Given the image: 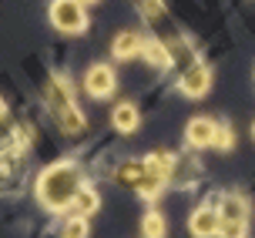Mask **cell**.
Returning a JSON list of instances; mask_svg holds the SVG:
<instances>
[{
    "mask_svg": "<svg viewBox=\"0 0 255 238\" xmlns=\"http://www.w3.org/2000/svg\"><path fill=\"white\" fill-rule=\"evenodd\" d=\"M51 24L61 34H84L88 27L84 0H51Z\"/></svg>",
    "mask_w": 255,
    "mask_h": 238,
    "instance_id": "2",
    "label": "cell"
},
{
    "mask_svg": "<svg viewBox=\"0 0 255 238\" xmlns=\"http://www.w3.org/2000/svg\"><path fill=\"white\" fill-rule=\"evenodd\" d=\"M168 185V178L165 175H158V171H151V168H148V164H144V178H141V195H144V198H158V191L165 188Z\"/></svg>",
    "mask_w": 255,
    "mask_h": 238,
    "instance_id": "14",
    "label": "cell"
},
{
    "mask_svg": "<svg viewBox=\"0 0 255 238\" xmlns=\"http://www.w3.org/2000/svg\"><path fill=\"white\" fill-rule=\"evenodd\" d=\"M141 13H144L151 24H158V20L165 17V0H141Z\"/></svg>",
    "mask_w": 255,
    "mask_h": 238,
    "instance_id": "18",
    "label": "cell"
},
{
    "mask_svg": "<svg viewBox=\"0 0 255 238\" xmlns=\"http://www.w3.org/2000/svg\"><path fill=\"white\" fill-rule=\"evenodd\" d=\"M218 228H222V215H218V208L205 205V208H198V212H191L188 232L195 238H212V235H218Z\"/></svg>",
    "mask_w": 255,
    "mask_h": 238,
    "instance_id": "5",
    "label": "cell"
},
{
    "mask_svg": "<svg viewBox=\"0 0 255 238\" xmlns=\"http://www.w3.org/2000/svg\"><path fill=\"white\" fill-rule=\"evenodd\" d=\"M141 54H144V61L151 64V67H168L171 64V50L161 40H144L141 44Z\"/></svg>",
    "mask_w": 255,
    "mask_h": 238,
    "instance_id": "10",
    "label": "cell"
},
{
    "mask_svg": "<svg viewBox=\"0 0 255 238\" xmlns=\"http://www.w3.org/2000/svg\"><path fill=\"white\" fill-rule=\"evenodd\" d=\"M84 91L91 98H108L115 94V71L108 64H94L88 74H84Z\"/></svg>",
    "mask_w": 255,
    "mask_h": 238,
    "instance_id": "4",
    "label": "cell"
},
{
    "mask_svg": "<svg viewBox=\"0 0 255 238\" xmlns=\"http://www.w3.org/2000/svg\"><path fill=\"white\" fill-rule=\"evenodd\" d=\"M118 185L125 188H141V178H144V161H125L118 168Z\"/></svg>",
    "mask_w": 255,
    "mask_h": 238,
    "instance_id": "12",
    "label": "cell"
},
{
    "mask_svg": "<svg viewBox=\"0 0 255 238\" xmlns=\"http://www.w3.org/2000/svg\"><path fill=\"white\" fill-rule=\"evenodd\" d=\"M47 104H51L54 118H61L64 111H71V108H74V101H71V88H67V81H64V77H51V84H47Z\"/></svg>",
    "mask_w": 255,
    "mask_h": 238,
    "instance_id": "6",
    "label": "cell"
},
{
    "mask_svg": "<svg viewBox=\"0 0 255 238\" xmlns=\"http://www.w3.org/2000/svg\"><path fill=\"white\" fill-rule=\"evenodd\" d=\"M84 3H94V0H84Z\"/></svg>",
    "mask_w": 255,
    "mask_h": 238,
    "instance_id": "23",
    "label": "cell"
},
{
    "mask_svg": "<svg viewBox=\"0 0 255 238\" xmlns=\"http://www.w3.org/2000/svg\"><path fill=\"white\" fill-rule=\"evenodd\" d=\"M57 121H61V127L67 131V134H77V131L84 127V114L77 111V108H71V111H64Z\"/></svg>",
    "mask_w": 255,
    "mask_h": 238,
    "instance_id": "17",
    "label": "cell"
},
{
    "mask_svg": "<svg viewBox=\"0 0 255 238\" xmlns=\"http://www.w3.org/2000/svg\"><path fill=\"white\" fill-rule=\"evenodd\" d=\"M144 164H148L151 171H158V175H165L168 181L175 178V158L165 154V151H158V154H151V158H144Z\"/></svg>",
    "mask_w": 255,
    "mask_h": 238,
    "instance_id": "15",
    "label": "cell"
},
{
    "mask_svg": "<svg viewBox=\"0 0 255 238\" xmlns=\"http://www.w3.org/2000/svg\"><path fill=\"white\" fill-rule=\"evenodd\" d=\"M212 144H215V148H222V151H229L232 144H235V134H232L229 127H215V138H212Z\"/></svg>",
    "mask_w": 255,
    "mask_h": 238,
    "instance_id": "21",
    "label": "cell"
},
{
    "mask_svg": "<svg viewBox=\"0 0 255 238\" xmlns=\"http://www.w3.org/2000/svg\"><path fill=\"white\" fill-rule=\"evenodd\" d=\"M71 205L77 208V215H84V218H88V215L98 212L101 198H98V191H94V188H77V195H74V201H71Z\"/></svg>",
    "mask_w": 255,
    "mask_h": 238,
    "instance_id": "13",
    "label": "cell"
},
{
    "mask_svg": "<svg viewBox=\"0 0 255 238\" xmlns=\"http://www.w3.org/2000/svg\"><path fill=\"white\" fill-rule=\"evenodd\" d=\"M111 124L118 127V131H125V134H131L134 127L141 124V114L134 104H118L115 111H111Z\"/></svg>",
    "mask_w": 255,
    "mask_h": 238,
    "instance_id": "9",
    "label": "cell"
},
{
    "mask_svg": "<svg viewBox=\"0 0 255 238\" xmlns=\"http://www.w3.org/2000/svg\"><path fill=\"white\" fill-rule=\"evenodd\" d=\"M141 44H144V40H141L134 30H125V34H118V37H115L111 50H115L118 61H131V57H138V54H141Z\"/></svg>",
    "mask_w": 255,
    "mask_h": 238,
    "instance_id": "8",
    "label": "cell"
},
{
    "mask_svg": "<svg viewBox=\"0 0 255 238\" xmlns=\"http://www.w3.org/2000/svg\"><path fill=\"white\" fill-rule=\"evenodd\" d=\"M215 121L212 118H195L188 124V131H185V141H188L191 148H208L212 144V138H215Z\"/></svg>",
    "mask_w": 255,
    "mask_h": 238,
    "instance_id": "7",
    "label": "cell"
},
{
    "mask_svg": "<svg viewBox=\"0 0 255 238\" xmlns=\"http://www.w3.org/2000/svg\"><path fill=\"white\" fill-rule=\"evenodd\" d=\"M141 232H144V238H165L168 222L158 212H148V215H144V222H141Z\"/></svg>",
    "mask_w": 255,
    "mask_h": 238,
    "instance_id": "16",
    "label": "cell"
},
{
    "mask_svg": "<svg viewBox=\"0 0 255 238\" xmlns=\"http://www.w3.org/2000/svg\"><path fill=\"white\" fill-rule=\"evenodd\" d=\"M222 222H249V205L245 198L239 195H229V198H222Z\"/></svg>",
    "mask_w": 255,
    "mask_h": 238,
    "instance_id": "11",
    "label": "cell"
},
{
    "mask_svg": "<svg viewBox=\"0 0 255 238\" xmlns=\"http://www.w3.org/2000/svg\"><path fill=\"white\" fill-rule=\"evenodd\" d=\"M212 88V74H208V67L205 64H188L178 77V91L185 98H202L205 91Z\"/></svg>",
    "mask_w": 255,
    "mask_h": 238,
    "instance_id": "3",
    "label": "cell"
},
{
    "mask_svg": "<svg viewBox=\"0 0 255 238\" xmlns=\"http://www.w3.org/2000/svg\"><path fill=\"white\" fill-rule=\"evenodd\" d=\"M245 225H249V222H222L218 235L222 238H245Z\"/></svg>",
    "mask_w": 255,
    "mask_h": 238,
    "instance_id": "20",
    "label": "cell"
},
{
    "mask_svg": "<svg viewBox=\"0 0 255 238\" xmlns=\"http://www.w3.org/2000/svg\"><path fill=\"white\" fill-rule=\"evenodd\" d=\"M77 188H81V168L71 161H57L51 164L37 181V198L44 208H51V212H61L67 208L71 201H74Z\"/></svg>",
    "mask_w": 255,
    "mask_h": 238,
    "instance_id": "1",
    "label": "cell"
},
{
    "mask_svg": "<svg viewBox=\"0 0 255 238\" xmlns=\"http://www.w3.org/2000/svg\"><path fill=\"white\" fill-rule=\"evenodd\" d=\"M88 218H84V215H77L74 222H71V225L64 228V238H88Z\"/></svg>",
    "mask_w": 255,
    "mask_h": 238,
    "instance_id": "19",
    "label": "cell"
},
{
    "mask_svg": "<svg viewBox=\"0 0 255 238\" xmlns=\"http://www.w3.org/2000/svg\"><path fill=\"white\" fill-rule=\"evenodd\" d=\"M3 114H7V108H3V98H0V118H3Z\"/></svg>",
    "mask_w": 255,
    "mask_h": 238,
    "instance_id": "22",
    "label": "cell"
}]
</instances>
